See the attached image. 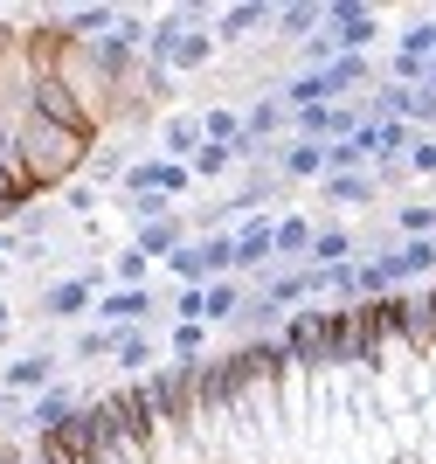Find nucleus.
<instances>
[{
	"label": "nucleus",
	"instance_id": "nucleus-1",
	"mask_svg": "<svg viewBox=\"0 0 436 464\" xmlns=\"http://www.w3.org/2000/svg\"><path fill=\"white\" fill-rule=\"evenodd\" d=\"M91 153H97V139L76 132V125H49V118H28V125H21V180L35 194L70 188L76 167H91Z\"/></svg>",
	"mask_w": 436,
	"mask_h": 464
},
{
	"label": "nucleus",
	"instance_id": "nucleus-5",
	"mask_svg": "<svg viewBox=\"0 0 436 464\" xmlns=\"http://www.w3.org/2000/svg\"><path fill=\"white\" fill-rule=\"evenodd\" d=\"M91 312H97V326L125 333V326H152V319L167 312V298H160L152 285H146V291H118V285H111V291H104V298H97Z\"/></svg>",
	"mask_w": 436,
	"mask_h": 464
},
{
	"label": "nucleus",
	"instance_id": "nucleus-7",
	"mask_svg": "<svg viewBox=\"0 0 436 464\" xmlns=\"http://www.w3.org/2000/svg\"><path fill=\"white\" fill-rule=\"evenodd\" d=\"M56 368H63V361H56L49 347L21 353V361H7V368H0V395H15V402H21V395H42V388L56 382Z\"/></svg>",
	"mask_w": 436,
	"mask_h": 464
},
{
	"label": "nucleus",
	"instance_id": "nucleus-30",
	"mask_svg": "<svg viewBox=\"0 0 436 464\" xmlns=\"http://www.w3.org/2000/svg\"><path fill=\"white\" fill-rule=\"evenodd\" d=\"M395 167H402V174H422V180H430V174H436V139H409Z\"/></svg>",
	"mask_w": 436,
	"mask_h": 464
},
{
	"label": "nucleus",
	"instance_id": "nucleus-8",
	"mask_svg": "<svg viewBox=\"0 0 436 464\" xmlns=\"http://www.w3.org/2000/svg\"><path fill=\"white\" fill-rule=\"evenodd\" d=\"M270 21H277V7H264V0H236V7L215 14L208 42H215V49H236V42H249L257 28H270Z\"/></svg>",
	"mask_w": 436,
	"mask_h": 464
},
{
	"label": "nucleus",
	"instance_id": "nucleus-2",
	"mask_svg": "<svg viewBox=\"0 0 436 464\" xmlns=\"http://www.w3.org/2000/svg\"><path fill=\"white\" fill-rule=\"evenodd\" d=\"M42 77L56 83L63 97H70V111H76V125L83 132H104L111 125V111H118V83L97 70V56L83 49V42H63L56 56H49V70Z\"/></svg>",
	"mask_w": 436,
	"mask_h": 464
},
{
	"label": "nucleus",
	"instance_id": "nucleus-31",
	"mask_svg": "<svg viewBox=\"0 0 436 464\" xmlns=\"http://www.w3.org/2000/svg\"><path fill=\"white\" fill-rule=\"evenodd\" d=\"M402 277H409V285H416V277H430L436 271V243H402Z\"/></svg>",
	"mask_w": 436,
	"mask_h": 464
},
{
	"label": "nucleus",
	"instance_id": "nucleus-25",
	"mask_svg": "<svg viewBox=\"0 0 436 464\" xmlns=\"http://www.w3.org/2000/svg\"><path fill=\"white\" fill-rule=\"evenodd\" d=\"M395 56H402V63H430V56H436V21H409V28H402V42H395Z\"/></svg>",
	"mask_w": 436,
	"mask_h": 464
},
{
	"label": "nucleus",
	"instance_id": "nucleus-36",
	"mask_svg": "<svg viewBox=\"0 0 436 464\" xmlns=\"http://www.w3.org/2000/svg\"><path fill=\"white\" fill-rule=\"evenodd\" d=\"M7 256H15V236H0V264H7Z\"/></svg>",
	"mask_w": 436,
	"mask_h": 464
},
{
	"label": "nucleus",
	"instance_id": "nucleus-22",
	"mask_svg": "<svg viewBox=\"0 0 436 464\" xmlns=\"http://www.w3.org/2000/svg\"><path fill=\"white\" fill-rule=\"evenodd\" d=\"M395 229H402V243H436V201H402Z\"/></svg>",
	"mask_w": 436,
	"mask_h": 464
},
{
	"label": "nucleus",
	"instance_id": "nucleus-20",
	"mask_svg": "<svg viewBox=\"0 0 436 464\" xmlns=\"http://www.w3.org/2000/svg\"><path fill=\"white\" fill-rule=\"evenodd\" d=\"M228 326H236V333H277V326H285V312L270 305L264 291H257V298L243 291V305H236V319H228Z\"/></svg>",
	"mask_w": 436,
	"mask_h": 464
},
{
	"label": "nucleus",
	"instance_id": "nucleus-34",
	"mask_svg": "<svg viewBox=\"0 0 436 464\" xmlns=\"http://www.w3.org/2000/svg\"><path fill=\"white\" fill-rule=\"evenodd\" d=\"M63 201H70V215H91V208H97V188H91V180H70V188H63Z\"/></svg>",
	"mask_w": 436,
	"mask_h": 464
},
{
	"label": "nucleus",
	"instance_id": "nucleus-23",
	"mask_svg": "<svg viewBox=\"0 0 436 464\" xmlns=\"http://www.w3.org/2000/svg\"><path fill=\"white\" fill-rule=\"evenodd\" d=\"M208 63H215V42H208V28L180 35V49H173V77H194V70H208Z\"/></svg>",
	"mask_w": 436,
	"mask_h": 464
},
{
	"label": "nucleus",
	"instance_id": "nucleus-19",
	"mask_svg": "<svg viewBox=\"0 0 436 464\" xmlns=\"http://www.w3.org/2000/svg\"><path fill=\"white\" fill-rule=\"evenodd\" d=\"M194 256H201V271L215 277H236V243H228V229H208V236H194Z\"/></svg>",
	"mask_w": 436,
	"mask_h": 464
},
{
	"label": "nucleus",
	"instance_id": "nucleus-27",
	"mask_svg": "<svg viewBox=\"0 0 436 464\" xmlns=\"http://www.w3.org/2000/svg\"><path fill=\"white\" fill-rule=\"evenodd\" d=\"M228 167H236V146H201V153L188 160V180H222Z\"/></svg>",
	"mask_w": 436,
	"mask_h": 464
},
{
	"label": "nucleus",
	"instance_id": "nucleus-4",
	"mask_svg": "<svg viewBox=\"0 0 436 464\" xmlns=\"http://www.w3.org/2000/svg\"><path fill=\"white\" fill-rule=\"evenodd\" d=\"M118 194H167V201H180L188 194V167L167 160V153L132 160V167H118Z\"/></svg>",
	"mask_w": 436,
	"mask_h": 464
},
{
	"label": "nucleus",
	"instance_id": "nucleus-10",
	"mask_svg": "<svg viewBox=\"0 0 436 464\" xmlns=\"http://www.w3.org/2000/svg\"><path fill=\"white\" fill-rule=\"evenodd\" d=\"M340 264H354V229H346V222L312 229V243H305V271H340Z\"/></svg>",
	"mask_w": 436,
	"mask_h": 464
},
{
	"label": "nucleus",
	"instance_id": "nucleus-17",
	"mask_svg": "<svg viewBox=\"0 0 436 464\" xmlns=\"http://www.w3.org/2000/svg\"><path fill=\"white\" fill-rule=\"evenodd\" d=\"M111 361H118L125 374H146L152 361H160V340H152L146 326H125V333H118V347H111Z\"/></svg>",
	"mask_w": 436,
	"mask_h": 464
},
{
	"label": "nucleus",
	"instance_id": "nucleus-24",
	"mask_svg": "<svg viewBox=\"0 0 436 464\" xmlns=\"http://www.w3.org/2000/svg\"><path fill=\"white\" fill-rule=\"evenodd\" d=\"M167 353H173V368H201V353H208V326H173L167 333Z\"/></svg>",
	"mask_w": 436,
	"mask_h": 464
},
{
	"label": "nucleus",
	"instance_id": "nucleus-11",
	"mask_svg": "<svg viewBox=\"0 0 436 464\" xmlns=\"http://www.w3.org/2000/svg\"><path fill=\"white\" fill-rule=\"evenodd\" d=\"M228 243H236V277L277 264V256H270V215H243V229L228 236Z\"/></svg>",
	"mask_w": 436,
	"mask_h": 464
},
{
	"label": "nucleus",
	"instance_id": "nucleus-35",
	"mask_svg": "<svg viewBox=\"0 0 436 464\" xmlns=\"http://www.w3.org/2000/svg\"><path fill=\"white\" fill-rule=\"evenodd\" d=\"M7 326H15V305H7V298H0V333H7Z\"/></svg>",
	"mask_w": 436,
	"mask_h": 464
},
{
	"label": "nucleus",
	"instance_id": "nucleus-3",
	"mask_svg": "<svg viewBox=\"0 0 436 464\" xmlns=\"http://www.w3.org/2000/svg\"><path fill=\"white\" fill-rule=\"evenodd\" d=\"M201 21H208V7H201V0H188V7L160 14V21L146 28V49H139V63H152V70H167V77H173V49H180V35H194Z\"/></svg>",
	"mask_w": 436,
	"mask_h": 464
},
{
	"label": "nucleus",
	"instance_id": "nucleus-13",
	"mask_svg": "<svg viewBox=\"0 0 436 464\" xmlns=\"http://www.w3.org/2000/svg\"><path fill=\"white\" fill-rule=\"evenodd\" d=\"M188 229H194L188 215H167V222H146V229L132 236V250L146 256V264H167V256L180 250V243H188Z\"/></svg>",
	"mask_w": 436,
	"mask_h": 464
},
{
	"label": "nucleus",
	"instance_id": "nucleus-16",
	"mask_svg": "<svg viewBox=\"0 0 436 464\" xmlns=\"http://www.w3.org/2000/svg\"><path fill=\"white\" fill-rule=\"evenodd\" d=\"M236 305H243V285L236 277H215V285H201V326H228L236 319Z\"/></svg>",
	"mask_w": 436,
	"mask_h": 464
},
{
	"label": "nucleus",
	"instance_id": "nucleus-26",
	"mask_svg": "<svg viewBox=\"0 0 436 464\" xmlns=\"http://www.w3.org/2000/svg\"><path fill=\"white\" fill-rule=\"evenodd\" d=\"M333 56H340V42L325 35V28H319V35H305V42H298V77H319Z\"/></svg>",
	"mask_w": 436,
	"mask_h": 464
},
{
	"label": "nucleus",
	"instance_id": "nucleus-37",
	"mask_svg": "<svg viewBox=\"0 0 436 464\" xmlns=\"http://www.w3.org/2000/svg\"><path fill=\"white\" fill-rule=\"evenodd\" d=\"M0 222H7V208H0Z\"/></svg>",
	"mask_w": 436,
	"mask_h": 464
},
{
	"label": "nucleus",
	"instance_id": "nucleus-12",
	"mask_svg": "<svg viewBox=\"0 0 436 464\" xmlns=\"http://www.w3.org/2000/svg\"><path fill=\"white\" fill-rule=\"evenodd\" d=\"M76 409H83V402H76V388L49 382V388L35 395V402H28V430H35V437H49V430H63V423H70Z\"/></svg>",
	"mask_w": 436,
	"mask_h": 464
},
{
	"label": "nucleus",
	"instance_id": "nucleus-21",
	"mask_svg": "<svg viewBox=\"0 0 436 464\" xmlns=\"http://www.w3.org/2000/svg\"><path fill=\"white\" fill-rule=\"evenodd\" d=\"M374 174H325V201L333 208H361V201H374Z\"/></svg>",
	"mask_w": 436,
	"mask_h": 464
},
{
	"label": "nucleus",
	"instance_id": "nucleus-14",
	"mask_svg": "<svg viewBox=\"0 0 436 464\" xmlns=\"http://www.w3.org/2000/svg\"><path fill=\"white\" fill-rule=\"evenodd\" d=\"M312 229H319V215H270V256H277V264H291V256H298V264H305Z\"/></svg>",
	"mask_w": 436,
	"mask_h": 464
},
{
	"label": "nucleus",
	"instance_id": "nucleus-29",
	"mask_svg": "<svg viewBox=\"0 0 436 464\" xmlns=\"http://www.w3.org/2000/svg\"><path fill=\"white\" fill-rule=\"evenodd\" d=\"M319 21H325V7H312V0H305V7H285L270 28H285L291 42H305V35H319Z\"/></svg>",
	"mask_w": 436,
	"mask_h": 464
},
{
	"label": "nucleus",
	"instance_id": "nucleus-6",
	"mask_svg": "<svg viewBox=\"0 0 436 464\" xmlns=\"http://www.w3.org/2000/svg\"><path fill=\"white\" fill-rule=\"evenodd\" d=\"M104 291H111V277H104V271H83V277H56V285L42 291V312H49V319H83V312H91L97 298H104Z\"/></svg>",
	"mask_w": 436,
	"mask_h": 464
},
{
	"label": "nucleus",
	"instance_id": "nucleus-15",
	"mask_svg": "<svg viewBox=\"0 0 436 464\" xmlns=\"http://www.w3.org/2000/svg\"><path fill=\"white\" fill-rule=\"evenodd\" d=\"M160 146H167V160L188 167V160L201 153V125H194V111H167V118H160Z\"/></svg>",
	"mask_w": 436,
	"mask_h": 464
},
{
	"label": "nucleus",
	"instance_id": "nucleus-32",
	"mask_svg": "<svg viewBox=\"0 0 436 464\" xmlns=\"http://www.w3.org/2000/svg\"><path fill=\"white\" fill-rule=\"evenodd\" d=\"M111 347H118V333H111V326L76 333V361H111Z\"/></svg>",
	"mask_w": 436,
	"mask_h": 464
},
{
	"label": "nucleus",
	"instance_id": "nucleus-18",
	"mask_svg": "<svg viewBox=\"0 0 436 464\" xmlns=\"http://www.w3.org/2000/svg\"><path fill=\"white\" fill-rule=\"evenodd\" d=\"M312 291H325V285H319V271H305V264H298V271L270 277V285H264V298H270V305H277V312H291V305H305Z\"/></svg>",
	"mask_w": 436,
	"mask_h": 464
},
{
	"label": "nucleus",
	"instance_id": "nucleus-33",
	"mask_svg": "<svg viewBox=\"0 0 436 464\" xmlns=\"http://www.w3.org/2000/svg\"><path fill=\"white\" fill-rule=\"evenodd\" d=\"M402 125H436V91H409V111Z\"/></svg>",
	"mask_w": 436,
	"mask_h": 464
},
{
	"label": "nucleus",
	"instance_id": "nucleus-9",
	"mask_svg": "<svg viewBox=\"0 0 436 464\" xmlns=\"http://www.w3.org/2000/svg\"><path fill=\"white\" fill-rule=\"evenodd\" d=\"M270 174L277 180H325V146H312V139H285V146H270Z\"/></svg>",
	"mask_w": 436,
	"mask_h": 464
},
{
	"label": "nucleus",
	"instance_id": "nucleus-28",
	"mask_svg": "<svg viewBox=\"0 0 436 464\" xmlns=\"http://www.w3.org/2000/svg\"><path fill=\"white\" fill-rule=\"evenodd\" d=\"M118 201H125V215H132V229H146V222H167V215H173L167 194H118Z\"/></svg>",
	"mask_w": 436,
	"mask_h": 464
}]
</instances>
